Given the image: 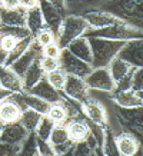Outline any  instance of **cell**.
Segmentation results:
<instances>
[{"instance_id": "cell-1", "label": "cell", "mask_w": 143, "mask_h": 156, "mask_svg": "<svg viewBox=\"0 0 143 156\" xmlns=\"http://www.w3.org/2000/svg\"><path fill=\"white\" fill-rule=\"evenodd\" d=\"M99 9L113 14L116 19L143 30V0H107Z\"/></svg>"}, {"instance_id": "cell-2", "label": "cell", "mask_w": 143, "mask_h": 156, "mask_svg": "<svg viewBox=\"0 0 143 156\" xmlns=\"http://www.w3.org/2000/svg\"><path fill=\"white\" fill-rule=\"evenodd\" d=\"M92 49V67H107L126 42L102 37H87Z\"/></svg>"}, {"instance_id": "cell-3", "label": "cell", "mask_w": 143, "mask_h": 156, "mask_svg": "<svg viewBox=\"0 0 143 156\" xmlns=\"http://www.w3.org/2000/svg\"><path fill=\"white\" fill-rule=\"evenodd\" d=\"M85 37H102V39H110V40H132V39L143 37V30L136 29L130 24L124 23L122 20L116 22L113 24L105 26L100 29H87L85 33Z\"/></svg>"}, {"instance_id": "cell-4", "label": "cell", "mask_w": 143, "mask_h": 156, "mask_svg": "<svg viewBox=\"0 0 143 156\" xmlns=\"http://www.w3.org/2000/svg\"><path fill=\"white\" fill-rule=\"evenodd\" d=\"M114 118L117 120L122 130L132 133L136 139H142L143 135V106L134 108H120L114 105Z\"/></svg>"}, {"instance_id": "cell-5", "label": "cell", "mask_w": 143, "mask_h": 156, "mask_svg": "<svg viewBox=\"0 0 143 156\" xmlns=\"http://www.w3.org/2000/svg\"><path fill=\"white\" fill-rule=\"evenodd\" d=\"M87 29L89 26L82 14H66L63 17L59 33L56 36V43L62 49L67 48V44L70 42L83 36V33Z\"/></svg>"}, {"instance_id": "cell-6", "label": "cell", "mask_w": 143, "mask_h": 156, "mask_svg": "<svg viewBox=\"0 0 143 156\" xmlns=\"http://www.w3.org/2000/svg\"><path fill=\"white\" fill-rule=\"evenodd\" d=\"M59 63H60V67L66 72V75L77 76L82 79H85L93 69L90 63H86V62L80 60L79 57L73 56L66 48L62 49V53L59 56Z\"/></svg>"}, {"instance_id": "cell-7", "label": "cell", "mask_w": 143, "mask_h": 156, "mask_svg": "<svg viewBox=\"0 0 143 156\" xmlns=\"http://www.w3.org/2000/svg\"><path fill=\"white\" fill-rule=\"evenodd\" d=\"M89 90H100L110 93L114 87V80L112 79L107 67H93L92 72L85 77Z\"/></svg>"}, {"instance_id": "cell-8", "label": "cell", "mask_w": 143, "mask_h": 156, "mask_svg": "<svg viewBox=\"0 0 143 156\" xmlns=\"http://www.w3.org/2000/svg\"><path fill=\"white\" fill-rule=\"evenodd\" d=\"M117 56L133 67H143V37L132 39L123 44Z\"/></svg>"}, {"instance_id": "cell-9", "label": "cell", "mask_w": 143, "mask_h": 156, "mask_svg": "<svg viewBox=\"0 0 143 156\" xmlns=\"http://www.w3.org/2000/svg\"><path fill=\"white\" fill-rule=\"evenodd\" d=\"M80 105L86 115V118L89 120H92L93 123L99 125L102 128H105L106 125H109V118H107V112H106L105 106L100 103L97 99H95L93 96L89 95Z\"/></svg>"}, {"instance_id": "cell-10", "label": "cell", "mask_w": 143, "mask_h": 156, "mask_svg": "<svg viewBox=\"0 0 143 156\" xmlns=\"http://www.w3.org/2000/svg\"><path fill=\"white\" fill-rule=\"evenodd\" d=\"M40 56H42V46L33 39V42L30 43V46H29L27 50H26L19 59H16L9 67L22 79L24 76V73H26V70L29 69V66H30L36 59H39Z\"/></svg>"}, {"instance_id": "cell-11", "label": "cell", "mask_w": 143, "mask_h": 156, "mask_svg": "<svg viewBox=\"0 0 143 156\" xmlns=\"http://www.w3.org/2000/svg\"><path fill=\"white\" fill-rule=\"evenodd\" d=\"M10 99L14 100L16 103L19 105V108L23 110L26 108H30L39 112V113L42 115H46L47 113L49 108H50V103L46 102V100L40 99L39 96H34L32 93H29V92H14L10 95Z\"/></svg>"}, {"instance_id": "cell-12", "label": "cell", "mask_w": 143, "mask_h": 156, "mask_svg": "<svg viewBox=\"0 0 143 156\" xmlns=\"http://www.w3.org/2000/svg\"><path fill=\"white\" fill-rule=\"evenodd\" d=\"M63 93L66 96H69L70 99L82 103L89 96V87L86 85L85 79L77 77V76L67 75L65 86H63Z\"/></svg>"}, {"instance_id": "cell-13", "label": "cell", "mask_w": 143, "mask_h": 156, "mask_svg": "<svg viewBox=\"0 0 143 156\" xmlns=\"http://www.w3.org/2000/svg\"><path fill=\"white\" fill-rule=\"evenodd\" d=\"M37 6L40 9V12H42L46 27H49L57 36L60 24H62V20H63V16L60 14V12L52 3H49L47 0H37Z\"/></svg>"}, {"instance_id": "cell-14", "label": "cell", "mask_w": 143, "mask_h": 156, "mask_svg": "<svg viewBox=\"0 0 143 156\" xmlns=\"http://www.w3.org/2000/svg\"><path fill=\"white\" fill-rule=\"evenodd\" d=\"M82 16L86 20L89 29H100V27H105V26H109V24L119 22V19H116L113 14L107 13V12L99 9V7L92 10H86V12L82 13Z\"/></svg>"}, {"instance_id": "cell-15", "label": "cell", "mask_w": 143, "mask_h": 156, "mask_svg": "<svg viewBox=\"0 0 143 156\" xmlns=\"http://www.w3.org/2000/svg\"><path fill=\"white\" fill-rule=\"evenodd\" d=\"M24 92H29V93H32V95H34V96H39L40 99L46 100L49 103H59V102H62V98H60L59 90H56L49 83L47 79H46V76H43L36 85L32 86L29 90H24Z\"/></svg>"}, {"instance_id": "cell-16", "label": "cell", "mask_w": 143, "mask_h": 156, "mask_svg": "<svg viewBox=\"0 0 143 156\" xmlns=\"http://www.w3.org/2000/svg\"><path fill=\"white\" fill-rule=\"evenodd\" d=\"M27 129L17 120V122L5 123V128L0 133V140L12 145H22L26 136H27Z\"/></svg>"}, {"instance_id": "cell-17", "label": "cell", "mask_w": 143, "mask_h": 156, "mask_svg": "<svg viewBox=\"0 0 143 156\" xmlns=\"http://www.w3.org/2000/svg\"><path fill=\"white\" fill-rule=\"evenodd\" d=\"M116 145H117V151L119 156H134L139 152L140 147V140L129 132H122L116 135Z\"/></svg>"}, {"instance_id": "cell-18", "label": "cell", "mask_w": 143, "mask_h": 156, "mask_svg": "<svg viewBox=\"0 0 143 156\" xmlns=\"http://www.w3.org/2000/svg\"><path fill=\"white\" fill-rule=\"evenodd\" d=\"M26 13L27 10L23 7H0V26H26Z\"/></svg>"}, {"instance_id": "cell-19", "label": "cell", "mask_w": 143, "mask_h": 156, "mask_svg": "<svg viewBox=\"0 0 143 156\" xmlns=\"http://www.w3.org/2000/svg\"><path fill=\"white\" fill-rule=\"evenodd\" d=\"M86 119V118H85ZM85 119L80 118H73L69 119L66 122V130L69 133V139L73 140V142H80V140H85L86 137L89 136V126L86 123Z\"/></svg>"}, {"instance_id": "cell-20", "label": "cell", "mask_w": 143, "mask_h": 156, "mask_svg": "<svg viewBox=\"0 0 143 156\" xmlns=\"http://www.w3.org/2000/svg\"><path fill=\"white\" fill-rule=\"evenodd\" d=\"M110 100L116 106L120 108H134V106H143V96L134 93L132 90H124V92H112Z\"/></svg>"}, {"instance_id": "cell-21", "label": "cell", "mask_w": 143, "mask_h": 156, "mask_svg": "<svg viewBox=\"0 0 143 156\" xmlns=\"http://www.w3.org/2000/svg\"><path fill=\"white\" fill-rule=\"evenodd\" d=\"M66 49L73 55V56L79 57L80 60L92 65V49H90V44H89L87 37L80 36V37L75 39L73 42H70L67 44Z\"/></svg>"}, {"instance_id": "cell-22", "label": "cell", "mask_w": 143, "mask_h": 156, "mask_svg": "<svg viewBox=\"0 0 143 156\" xmlns=\"http://www.w3.org/2000/svg\"><path fill=\"white\" fill-rule=\"evenodd\" d=\"M0 86L10 92H23L22 79L9 66L0 65Z\"/></svg>"}, {"instance_id": "cell-23", "label": "cell", "mask_w": 143, "mask_h": 156, "mask_svg": "<svg viewBox=\"0 0 143 156\" xmlns=\"http://www.w3.org/2000/svg\"><path fill=\"white\" fill-rule=\"evenodd\" d=\"M107 0H66L67 14H82L86 10L97 9Z\"/></svg>"}, {"instance_id": "cell-24", "label": "cell", "mask_w": 143, "mask_h": 156, "mask_svg": "<svg viewBox=\"0 0 143 156\" xmlns=\"http://www.w3.org/2000/svg\"><path fill=\"white\" fill-rule=\"evenodd\" d=\"M22 113V109L14 100L10 99V96L3 102H0V119L5 123L17 122Z\"/></svg>"}, {"instance_id": "cell-25", "label": "cell", "mask_w": 143, "mask_h": 156, "mask_svg": "<svg viewBox=\"0 0 143 156\" xmlns=\"http://www.w3.org/2000/svg\"><path fill=\"white\" fill-rule=\"evenodd\" d=\"M46 24H44V20H43L42 12L39 9V6H34L32 9H27V13H26V27L29 29V32L32 36H36L39 30H42Z\"/></svg>"}, {"instance_id": "cell-26", "label": "cell", "mask_w": 143, "mask_h": 156, "mask_svg": "<svg viewBox=\"0 0 143 156\" xmlns=\"http://www.w3.org/2000/svg\"><path fill=\"white\" fill-rule=\"evenodd\" d=\"M44 76V72L42 70V67L39 65V59L29 66V69L26 70L24 76L22 77V85H23V90H29L32 86H34L40 79Z\"/></svg>"}, {"instance_id": "cell-27", "label": "cell", "mask_w": 143, "mask_h": 156, "mask_svg": "<svg viewBox=\"0 0 143 156\" xmlns=\"http://www.w3.org/2000/svg\"><path fill=\"white\" fill-rule=\"evenodd\" d=\"M132 67L127 62H124L123 59H120L119 56L113 57L112 60H110V63L107 65V70H109L110 76H112V79L114 80V83L117 80H120L123 76H126L129 73V72L132 70Z\"/></svg>"}, {"instance_id": "cell-28", "label": "cell", "mask_w": 143, "mask_h": 156, "mask_svg": "<svg viewBox=\"0 0 143 156\" xmlns=\"http://www.w3.org/2000/svg\"><path fill=\"white\" fill-rule=\"evenodd\" d=\"M102 155L106 156H119L117 145H116V135L109 125L103 129V143H102Z\"/></svg>"}, {"instance_id": "cell-29", "label": "cell", "mask_w": 143, "mask_h": 156, "mask_svg": "<svg viewBox=\"0 0 143 156\" xmlns=\"http://www.w3.org/2000/svg\"><path fill=\"white\" fill-rule=\"evenodd\" d=\"M42 116H43L42 113H39V112H36V110H33L30 108H26L20 113L19 122L27 129V132H34L39 122H40V119H42Z\"/></svg>"}, {"instance_id": "cell-30", "label": "cell", "mask_w": 143, "mask_h": 156, "mask_svg": "<svg viewBox=\"0 0 143 156\" xmlns=\"http://www.w3.org/2000/svg\"><path fill=\"white\" fill-rule=\"evenodd\" d=\"M33 39H34L33 36H27V37L17 40L16 44H14V48L12 49V50L9 52V55H7V59H6V62H5V66H10L16 59H19V57L29 49L30 43L33 42Z\"/></svg>"}, {"instance_id": "cell-31", "label": "cell", "mask_w": 143, "mask_h": 156, "mask_svg": "<svg viewBox=\"0 0 143 156\" xmlns=\"http://www.w3.org/2000/svg\"><path fill=\"white\" fill-rule=\"evenodd\" d=\"M46 116H47L54 125H66V122L69 120L67 112H66V109H65L62 102H59V103H50V108H49Z\"/></svg>"}, {"instance_id": "cell-32", "label": "cell", "mask_w": 143, "mask_h": 156, "mask_svg": "<svg viewBox=\"0 0 143 156\" xmlns=\"http://www.w3.org/2000/svg\"><path fill=\"white\" fill-rule=\"evenodd\" d=\"M20 156H39L37 143H36V132H29L26 139L20 145Z\"/></svg>"}, {"instance_id": "cell-33", "label": "cell", "mask_w": 143, "mask_h": 156, "mask_svg": "<svg viewBox=\"0 0 143 156\" xmlns=\"http://www.w3.org/2000/svg\"><path fill=\"white\" fill-rule=\"evenodd\" d=\"M44 76H46V79H47L49 83H50L56 90H63V86H65L67 75L62 67H59L56 70L49 72V73H46Z\"/></svg>"}, {"instance_id": "cell-34", "label": "cell", "mask_w": 143, "mask_h": 156, "mask_svg": "<svg viewBox=\"0 0 143 156\" xmlns=\"http://www.w3.org/2000/svg\"><path fill=\"white\" fill-rule=\"evenodd\" d=\"M53 128H54V123H53L46 115H43L34 132H36V135H37L39 137H42V139H44V140H49Z\"/></svg>"}, {"instance_id": "cell-35", "label": "cell", "mask_w": 143, "mask_h": 156, "mask_svg": "<svg viewBox=\"0 0 143 156\" xmlns=\"http://www.w3.org/2000/svg\"><path fill=\"white\" fill-rule=\"evenodd\" d=\"M69 140V133L66 130V126L65 125H54L52 133H50V137H49V142L52 145H60L63 142H67Z\"/></svg>"}, {"instance_id": "cell-36", "label": "cell", "mask_w": 143, "mask_h": 156, "mask_svg": "<svg viewBox=\"0 0 143 156\" xmlns=\"http://www.w3.org/2000/svg\"><path fill=\"white\" fill-rule=\"evenodd\" d=\"M0 33L12 34V36H14L17 40L27 37V36H32L26 26H0Z\"/></svg>"}, {"instance_id": "cell-37", "label": "cell", "mask_w": 143, "mask_h": 156, "mask_svg": "<svg viewBox=\"0 0 143 156\" xmlns=\"http://www.w3.org/2000/svg\"><path fill=\"white\" fill-rule=\"evenodd\" d=\"M34 40H36L42 48H44V46H47V44L56 43V34L53 33L49 27L44 26V27H43L42 30H39L37 34L34 36Z\"/></svg>"}, {"instance_id": "cell-38", "label": "cell", "mask_w": 143, "mask_h": 156, "mask_svg": "<svg viewBox=\"0 0 143 156\" xmlns=\"http://www.w3.org/2000/svg\"><path fill=\"white\" fill-rule=\"evenodd\" d=\"M130 90L143 96V67H134L133 76H132V85Z\"/></svg>"}, {"instance_id": "cell-39", "label": "cell", "mask_w": 143, "mask_h": 156, "mask_svg": "<svg viewBox=\"0 0 143 156\" xmlns=\"http://www.w3.org/2000/svg\"><path fill=\"white\" fill-rule=\"evenodd\" d=\"M95 151L93 147L87 143V140H80V142H75L73 145V151H72V156H93Z\"/></svg>"}, {"instance_id": "cell-40", "label": "cell", "mask_w": 143, "mask_h": 156, "mask_svg": "<svg viewBox=\"0 0 143 156\" xmlns=\"http://www.w3.org/2000/svg\"><path fill=\"white\" fill-rule=\"evenodd\" d=\"M39 65L42 67V70L44 72V75L49 73L52 70H56L60 67V63H59V59H53V57H47V56H40L39 57Z\"/></svg>"}, {"instance_id": "cell-41", "label": "cell", "mask_w": 143, "mask_h": 156, "mask_svg": "<svg viewBox=\"0 0 143 156\" xmlns=\"http://www.w3.org/2000/svg\"><path fill=\"white\" fill-rule=\"evenodd\" d=\"M36 143H37L39 156H56L54 151H53L52 143L49 140H44V139H42V137H39L36 135Z\"/></svg>"}, {"instance_id": "cell-42", "label": "cell", "mask_w": 143, "mask_h": 156, "mask_svg": "<svg viewBox=\"0 0 143 156\" xmlns=\"http://www.w3.org/2000/svg\"><path fill=\"white\" fill-rule=\"evenodd\" d=\"M20 152V145H12V143L0 140V156H16Z\"/></svg>"}, {"instance_id": "cell-43", "label": "cell", "mask_w": 143, "mask_h": 156, "mask_svg": "<svg viewBox=\"0 0 143 156\" xmlns=\"http://www.w3.org/2000/svg\"><path fill=\"white\" fill-rule=\"evenodd\" d=\"M73 145H75V142L69 139L67 142H63L60 145H52V146H53V151H54V155L56 156H65V155H72Z\"/></svg>"}, {"instance_id": "cell-44", "label": "cell", "mask_w": 143, "mask_h": 156, "mask_svg": "<svg viewBox=\"0 0 143 156\" xmlns=\"http://www.w3.org/2000/svg\"><path fill=\"white\" fill-rule=\"evenodd\" d=\"M62 53V48L57 44V43H52V44H47L42 48V55L43 56H47V57H53V59H59Z\"/></svg>"}, {"instance_id": "cell-45", "label": "cell", "mask_w": 143, "mask_h": 156, "mask_svg": "<svg viewBox=\"0 0 143 156\" xmlns=\"http://www.w3.org/2000/svg\"><path fill=\"white\" fill-rule=\"evenodd\" d=\"M16 42H17V39L14 37V36H12V34L0 33V46L5 49V50H7V52H10L14 48Z\"/></svg>"}, {"instance_id": "cell-46", "label": "cell", "mask_w": 143, "mask_h": 156, "mask_svg": "<svg viewBox=\"0 0 143 156\" xmlns=\"http://www.w3.org/2000/svg\"><path fill=\"white\" fill-rule=\"evenodd\" d=\"M47 2L52 3V5L60 12V14H62L63 17L67 14L66 13V0H47Z\"/></svg>"}, {"instance_id": "cell-47", "label": "cell", "mask_w": 143, "mask_h": 156, "mask_svg": "<svg viewBox=\"0 0 143 156\" xmlns=\"http://www.w3.org/2000/svg\"><path fill=\"white\" fill-rule=\"evenodd\" d=\"M16 3L19 7H23V9H32L34 6H37V0H16Z\"/></svg>"}, {"instance_id": "cell-48", "label": "cell", "mask_w": 143, "mask_h": 156, "mask_svg": "<svg viewBox=\"0 0 143 156\" xmlns=\"http://www.w3.org/2000/svg\"><path fill=\"white\" fill-rule=\"evenodd\" d=\"M12 93H13V92H10V90H7V89H5V87L0 86V102H3L5 99H7Z\"/></svg>"}, {"instance_id": "cell-49", "label": "cell", "mask_w": 143, "mask_h": 156, "mask_svg": "<svg viewBox=\"0 0 143 156\" xmlns=\"http://www.w3.org/2000/svg\"><path fill=\"white\" fill-rule=\"evenodd\" d=\"M7 55H9V52L5 50V49L0 46V65H5L6 59H7Z\"/></svg>"}, {"instance_id": "cell-50", "label": "cell", "mask_w": 143, "mask_h": 156, "mask_svg": "<svg viewBox=\"0 0 143 156\" xmlns=\"http://www.w3.org/2000/svg\"><path fill=\"white\" fill-rule=\"evenodd\" d=\"M3 128H5V122L0 119V133H2V130H3Z\"/></svg>"}]
</instances>
